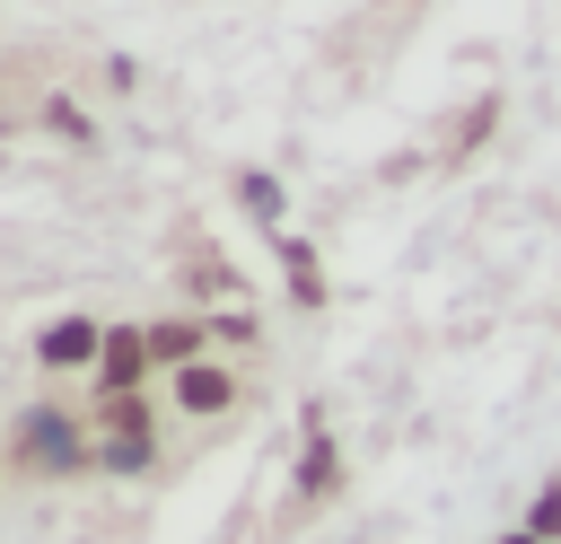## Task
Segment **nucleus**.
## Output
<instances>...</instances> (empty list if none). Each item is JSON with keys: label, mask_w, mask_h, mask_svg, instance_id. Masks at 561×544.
<instances>
[{"label": "nucleus", "mask_w": 561, "mask_h": 544, "mask_svg": "<svg viewBox=\"0 0 561 544\" xmlns=\"http://www.w3.org/2000/svg\"><path fill=\"white\" fill-rule=\"evenodd\" d=\"M88 360H105V333L88 316H70V325L44 333V369H88Z\"/></svg>", "instance_id": "nucleus-1"}, {"label": "nucleus", "mask_w": 561, "mask_h": 544, "mask_svg": "<svg viewBox=\"0 0 561 544\" xmlns=\"http://www.w3.org/2000/svg\"><path fill=\"white\" fill-rule=\"evenodd\" d=\"M140 369H149V333H131V325H123V333H105V386H114V395H131V377H140Z\"/></svg>", "instance_id": "nucleus-2"}, {"label": "nucleus", "mask_w": 561, "mask_h": 544, "mask_svg": "<svg viewBox=\"0 0 561 544\" xmlns=\"http://www.w3.org/2000/svg\"><path fill=\"white\" fill-rule=\"evenodd\" d=\"M26 456H44V465H79L70 421H61V412H35V421H26Z\"/></svg>", "instance_id": "nucleus-3"}, {"label": "nucleus", "mask_w": 561, "mask_h": 544, "mask_svg": "<svg viewBox=\"0 0 561 544\" xmlns=\"http://www.w3.org/2000/svg\"><path fill=\"white\" fill-rule=\"evenodd\" d=\"M228 395H237V386H228V369H202V360L184 369V404H193V412H219Z\"/></svg>", "instance_id": "nucleus-4"}, {"label": "nucleus", "mask_w": 561, "mask_h": 544, "mask_svg": "<svg viewBox=\"0 0 561 544\" xmlns=\"http://www.w3.org/2000/svg\"><path fill=\"white\" fill-rule=\"evenodd\" d=\"M193 342H202V333H193V325H158V333H149V351H167V360H184V351H193Z\"/></svg>", "instance_id": "nucleus-5"}, {"label": "nucleus", "mask_w": 561, "mask_h": 544, "mask_svg": "<svg viewBox=\"0 0 561 544\" xmlns=\"http://www.w3.org/2000/svg\"><path fill=\"white\" fill-rule=\"evenodd\" d=\"M105 465H114V474H140V465H149V439H114Z\"/></svg>", "instance_id": "nucleus-6"}, {"label": "nucleus", "mask_w": 561, "mask_h": 544, "mask_svg": "<svg viewBox=\"0 0 561 544\" xmlns=\"http://www.w3.org/2000/svg\"><path fill=\"white\" fill-rule=\"evenodd\" d=\"M298 483H307V491H324V483H333V447H324V439L307 447V474H298Z\"/></svg>", "instance_id": "nucleus-7"}, {"label": "nucleus", "mask_w": 561, "mask_h": 544, "mask_svg": "<svg viewBox=\"0 0 561 544\" xmlns=\"http://www.w3.org/2000/svg\"><path fill=\"white\" fill-rule=\"evenodd\" d=\"M535 535H561V483H552V491L535 500Z\"/></svg>", "instance_id": "nucleus-8"}, {"label": "nucleus", "mask_w": 561, "mask_h": 544, "mask_svg": "<svg viewBox=\"0 0 561 544\" xmlns=\"http://www.w3.org/2000/svg\"><path fill=\"white\" fill-rule=\"evenodd\" d=\"M508 544H543V535H508Z\"/></svg>", "instance_id": "nucleus-9"}]
</instances>
